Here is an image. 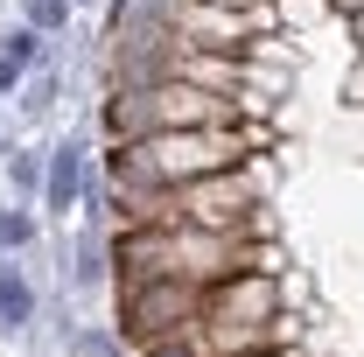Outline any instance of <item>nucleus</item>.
Returning a JSON list of instances; mask_svg holds the SVG:
<instances>
[{
	"label": "nucleus",
	"instance_id": "obj_15",
	"mask_svg": "<svg viewBox=\"0 0 364 357\" xmlns=\"http://www.w3.org/2000/svg\"><path fill=\"white\" fill-rule=\"evenodd\" d=\"M343 105H364V56L350 63V78H343Z\"/></svg>",
	"mask_w": 364,
	"mask_h": 357
},
{
	"label": "nucleus",
	"instance_id": "obj_7",
	"mask_svg": "<svg viewBox=\"0 0 364 357\" xmlns=\"http://www.w3.org/2000/svg\"><path fill=\"white\" fill-rule=\"evenodd\" d=\"M36 329V280L21 260H0V336H28Z\"/></svg>",
	"mask_w": 364,
	"mask_h": 357
},
{
	"label": "nucleus",
	"instance_id": "obj_9",
	"mask_svg": "<svg viewBox=\"0 0 364 357\" xmlns=\"http://www.w3.org/2000/svg\"><path fill=\"white\" fill-rule=\"evenodd\" d=\"M36 231H43V224H36L28 203H0V260H21V252L36 245Z\"/></svg>",
	"mask_w": 364,
	"mask_h": 357
},
{
	"label": "nucleus",
	"instance_id": "obj_17",
	"mask_svg": "<svg viewBox=\"0 0 364 357\" xmlns=\"http://www.w3.org/2000/svg\"><path fill=\"white\" fill-rule=\"evenodd\" d=\"M329 7H336L343 21H358V14H364V0H329Z\"/></svg>",
	"mask_w": 364,
	"mask_h": 357
},
{
	"label": "nucleus",
	"instance_id": "obj_1",
	"mask_svg": "<svg viewBox=\"0 0 364 357\" xmlns=\"http://www.w3.org/2000/svg\"><path fill=\"white\" fill-rule=\"evenodd\" d=\"M105 161H112V182L182 189V182L218 176V169H245V161H252V140H245V127H176V134L112 140Z\"/></svg>",
	"mask_w": 364,
	"mask_h": 357
},
{
	"label": "nucleus",
	"instance_id": "obj_2",
	"mask_svg": "<svg viewBox=\"0 0 364 357\" xmlns=\"http://www.w3.org/2000/svg\"><path fill=\"white\" fill-rule=\"evenodd\" d=\"M176 127H238V91H203L189 78H140V85L105 98V134L140 140V134H176Z\"/></svg>",
	"mask_w": 364,
	"mask_h": 357
},
{
	"label": "nucleus",
	"instance_id": "obj_20",
	"mask_svg": "<svg viewBox=\"0 0 364 357\" xmlns=\"http://www.w3.org/2000/svg\"><path fill=\"white\" fill-rule=\"evenodd\" d=\"M259 357H280V351H259Z\"/></svg>",
	"mask_w": 364,
	"mask_h": 357
},
{
	"label": "nucleus",
	"instance_id": "obj_19",
	"mask_svg": "<svg viewBox=\"0 0 364 357\" xmlns=\"http://www.w3.org/2000/svg\"><path fill=\"white\" fill-rule=\"evenodd\" d=\"M210 7H252V0H210Z\"/></svg>",
	"mask_w": 364,
	"mask_h": 357
},
{
	"label": "nucleus",
	"instance_id": "obj_11",
	"mask_svg": "<svg viewBox=\"0 0 364 357\" xmlns=\"http://www.w3.org/2000/svg\"><path fill=\"white\" fill-rule=\"evenodd\" d=\"M322 14H336V7H329V0H280V21H287V28H309Z\"/></svg>",
	"mask_w": 364,
	"mask_h": 357
},
{
	"label": "nucleus",
	"instance_id": "obj_14",
	"mask_svg": "<svg viewBox=\"0 0 364 357\" xmlns=\"http://www.w3.org/2000/svg\"><path fill=\"white\" fill-rule=\"evenodd\" d=\"M134 357H203V351H196V336H168V343H147Z\"/></svg>",
	"mask_w": 364,
	"mask_h": 357
},
{
	"label": "nucleus",
	"instance_id": "obj_5",
	"mask_svg": "<svg viewBox=\"0 0 364 357\" xmlns=\"http://www.w3.org/2000/svg\"><path fill=\"white\" fill-rule=\"evenodd\" d=\"M168 21H176V36H182L189 49H231V56H245V43H252V21H245V7L176 0V7H168Z\"/></svg>",
	"mask_w": 364,
	"mask_h": 357
},
{
	"label": "nucleus",
	"instance_id": "obj_4",
	"mask_svg": "<svg viewBox=\"0 0 364 357\" xmlns=\"http://www.w3.org/2000/svg\"><path fill=\"white\" fill-rule=\"evenodd\" d=\"M280 309V273H225L218 287H203V315L218 322H273Z\"/></svg>",
	"mask_w": 364,
	"mask_h": 357
},
{
	"label": "nucleus",
	"instance_id": "obj_3",
	"mask_svg": "<svg viewBox=\"0 0 364 357\" xmlns=\"http://www.w3.org/2000/svg\"><path fill=\"white\" fill-rule=\"evenodd\" d=\"M196 322H203V287L196 280L119 287V336H127V351L168 343V336H196Z\"/></svg>",
	"mask_w": 364,
	"mask_h": 357
},
{
	"label": "nucleus",
	"instance_id": "obj_12",
	"mask_svg": "<svg viewBox=\"0 0 364 357\" xmlns=\"http://www.w3.org/2000/svg\"><path fill=\"white\" fill-rule=\"evenodd\" d=\"M36 36H43V28H7V36H0V56H14V63H36Z\"/></svg>",
	"mask_w": 364,
	"mask_h": 357
},
{
	"label": "nucleus",
	"instance_id": "obj_8",
	"mask_svg": "<svg viewBox=\"0 0 364 357\" xmlns=\"http://www.w3.org/2000/svg\"><path fill=\"white\" fill-rule=\"evenodd\" d=\"M70 287H77V294L112 287V238H98V231L77 238V252H70Z\"/></svg>",
	"mask_w": 364,
	"mask_h": 357
},
{
	"label": "nucleus",
	"instance_id": "obj_10",
	"mask_svg": "<svg viewBox=\"0 0 364 357\" xmlns=\"http://www.w3.org/2000/svg\"><path fill=\"white\" fill-rule=\"evenodd\" d=\"M43 176H49V161H36V154H7V189H14L21 203H43Z\"/></svg>",
	"mask_w": 364,
	"mask_h": 357
},
{
	"label": "nucleus",
	"instance_id": "obj_13",
	"mask_svg": "<svg viewBox=\"0 0 364 357\" xmlns=\"http://www.w3.org/2000/svg\"><path fill=\"white\" fill-rule=\"evenodd\" d=\"M70 0H28V28H63Z\"/></svg>",
	"mask_w": 364,
	"mask_h": 357
},
{
	"label": "nucleus",
	"instance_id": "obj_18",
	"mask_svg": "<svg viewBox=\"0 0 364 357\" xmlns=\"http://www.w3.org/2000/svg\"><path fill=\"white\" fill-rule=\"evenodd\" d=\"M350 36H358V49H364V14H358V21H350Z\"/></svg>",
	"mask_w": 364,
	"mask_h": 357
},
{
	"label": "nucleus",
	"instance_id": "obj_6",
	"mask_svg": "<svg viewBox=\"0 0 364 357\" xmlns=\"http://www.w3.org/2000/svg\"><path fill=\"white\" fill-rule=\"evenodd\" d=\"M77 203H85V147H77V140H63V147H49L43 211H49V218H70Z\"/></svg>",
	"mask_w": 364,
	"mask_h": 357
},
{
	"label": "nucleus",
	"instance_id": "obj_16",
	"mask_svg": "<svg viewBox=\"0 0 364 357\" xmlns=\"http://www.w3.org/2000/svg\"><path fill=\"white\" fill-rule=\"evenodd\" d=\"M21 85V63H14V56H0V91H14Z\"/></svg>",
	"mask_w": 364,
	"mask_h": 357
}]
</instances>
